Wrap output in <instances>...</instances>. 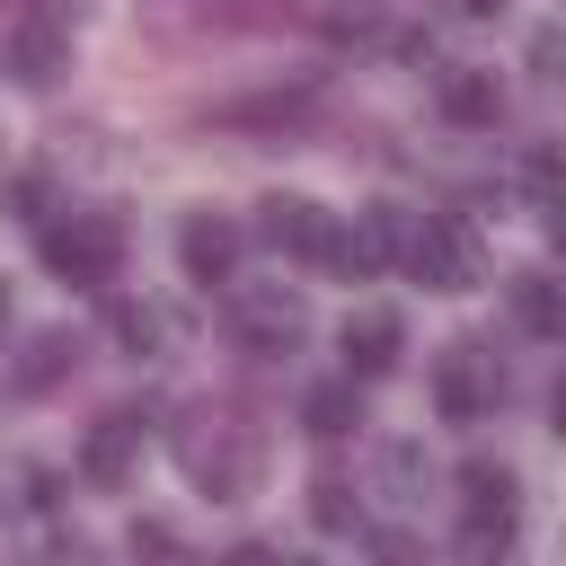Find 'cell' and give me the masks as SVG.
Returning a JSON list of instances; mask_svg holds the SVG:
<instances>
[{
  "label": "cell",
  "instance_id": "cell-1",
  "mask_svg": "<svg viewBox=\"0 0 566 566\" xmlns=\"http://www.w3.org/2000/svg\"><path fill=\"white\" fill-rule=\"evenodd\" d=\"M177 460H186V478H195L203 495H248V486H256V433H248L239 416H195V424L177 433Z\"/></svg>",
  "mask_w": 566,
  "mask_h": 566
},
{
  "label": "cell",
  "instance_id": "cell-2",
  "mask_svg": "<svg viewBox=\"0 0 566 566\" xmlns=\"http://www.w3.org/2000/svg\"><path fill=\"white\" fill-rule=\"evenodd\" d=\"M398 256H407V274H416L424 292H469V283L486 274V256H478V230H469L460 212H424V221L398 239Z\"/></svg>",
  "mask_w": 566,
  "mask_h": 566
},
{
  "label": "cell",
  "instance_id": "cell-3",
  "mask_svg": "<svg viewBox=\"0 0 566 566\" xmlns=\"http://www.w3.org/2000/svg\"><path fill=\"white\" fill-rule=\"evenodd\" d=\"M44 265H53L62 283H115V265H124V221H115V212H71V221H53V230H44Z\"/></svg>",
  "mask_w": 566,
  "mask_h": 566
},
{
  "label": "cell",
  "instance_id": "cell-4",
  "mask_svg": "<svg viewBox=\"0 0 566 566\" xmlns=\"http://www.w3.org/2000/svg\"><path fill=\"white\" fill-rule=\"evenodd\" d=\"M433 407H442L451 424H478V416H495V407H504V363H495L478 336L442 345V363H433Z\"/></svg>",
  "mask_w": 566,
  "mask_h": 566
},
{
  "label": "cell",
  "instance_id": "cell-5",
  "mask_svg": "<svg viewBox=\"0 0 566 566\" xmlns=\"http://www.w3.org/2000/svg\"><path fill=\"white\" fill-rule=\"evenodd\" d=\"M513 513H522V486L504 460H460V548H504L513 539Z\"/></svg>",
  "mask_w": 566,
  "mask_h": 566
},
{
  "label": "cell",
  "instance_id": "cell-6",
  "mask_svg": "<svg viewBox=\"0 0 566 566\" xmlns=\"http://www.w3.org/2000/svg\"><path fill=\"white\" fill-rule=\"evenodd\" d=\"M230 327H239V345H256V354H292V345L310 336V301H301L292 283H239V292H230Z\"/></svg>",
  "mask_w": 566,
  "mask_h": 566
},
{
  "label": "cell",
  "instance_id": "cell-7",
  "mask_svg": "<svg viewBox=\"0 0 566 566\" xmlns=\"http://www.w3.org/2000/svg\"><path fill=\"white\" fill-rule=\"evenodd\" d=\"M398 239H407V221H398L389 203H371V212H354V221L327 230V256H318V265H336V274L363 283V274H389V265H398Z\"/></svg>",
  "mask_w": 566,
  "mask_h": 566
},
{
  "label": "cell",
  "instance_id": "cell-8",
  "mask_svg": "<svg viewBox=\"0 0 566 566\" xmlns=\"http://www.w3.org/2000/svg\"><path fill=\"white\" fill-rule=\"evenodd\" d=\"M62 71H71V27H62V9H27V18L9 27V80L53 88Z\"/></svg>",
  "mask_w": 566,
  "mask_h": 566
},
{
  "label": "cell",
  "instance_id": "cell-9",
  "mask_svg": "<svg viewBox=\"0 0 566 566\" xmlns=\"http://www.w3.org/2000/svg\"><path fill=\"white\" fill-rule=\"evenodd\" d=\"M327 230H336V221H327L310 195H265V203H256V239L283 248V256H310V265H318V256H327Z\"/></svg>",
  "mask_w": 566,
  "mask_h": 566
},
{
  "label": "cell",
  "instance_id": "cell-10",
  "mask_svg": "<svg viewBox=\"0 0 566 566\" xmlns=\"http://www.w3.org/2000/svg\"><path fill=\"white\" fill-rule=\"evenodd\" d=\"M177 265H186L195 283H230V265H239V221H221V212H186V230H177Z\"/></svg>",
  "mask_w": 566,
  "mask_h": 566
},
{
  "label": "cell",
  "instance_id": "cell-11",
  "mask_svg": "<svg viewBox=\"0 0 566 566\" xmlns=\"http://www.w3.org/2000/svg\"><path fill=\"white\" fill-rule=\"evenodd\" d=\"M398 354H407V327H398V310H354V318H345V371H354V380H380V371H398Z\"/></svg>",
  "mask_w": 566,
  "mask_h": 566
},
{
  "label": "cell",
  "instance_id": "cell-12",
  "mask_svg": "<svg viewBox=\"0 0 566 566\" xmlns=\"http://www.w3.org/2000/svg\"><path fill=\"white\" fill-rule=\"evenodd\" d=\"M133 451H142V416H97L88 424V442H80V478H97V486H124V469H133Z\"/></svg>",
  "mask_w": 566,
  "mask_h": 566
},
{
  "label": "cell",
  "instance_id": "cell-13",
  "mask_svg": "<svg viewBox=\"0 0 566 566\" xmlns=\"http://www.w3.org/2000/svg\"><path fill=\"white\" fill-rule=\"evenodd\" d=\"M433 97H442V115H451V124H495V115H504V80H495V71H478V62H451Z\"/></svg>",
  "mask_w": 566,
  "mask_h": 566
},
{
  "label": "cell",
  "instance_id": "cell-14",
  "mask_svg": "<svg viewBox=\"0 0 566 566\" xmlns=\"http://www.w3.org/2000/svg\"><path fill=\"white\" fill-rule=\"evenodd\" d=\"M301 424H310L318 442H336V433H354V424H363V398H354V371H345V380H318V389H301Z\"/></svg>",
  "mask_w": 566,
  "mask_h": 566
},
{
  "label": "cell",
  "instance_id": "cell-15",
  "mask_svg": "<svg viewBox=\"0 0 566 566\" xmlns=\"http://www.w3.org/2000/svg\"><path fill=\"white\" fill-rule=\"evenodd\" d=\"M513 318H522V336H566V283L557 274H522L513 283Z\"/></svg>",
  "mask_w": 566,
  "mask_h": 566
},
{
  "label": "cell",
  "instance_id": "cell-16",
  "mask_svg": "<svg viewBox=\"0 0 566 566\" xmlns=\"http://www.w3.org/2000/svg\"><path fill=\"white\" fill-rule=\"evenodd\" d=\"M71 363H80V336H62V327H53V336H35V345H27V363H18V389H53Z\"/></svg>",
  "mask_w": 566,
  "mask_h": 566
},
{
  "label": "cell",
  "instance_id": "cell-17",
  "mask_svg": "<svg viewBox=\"0 0 566 566\" xmlns=\"http://www.w3.org/2000/svg\"><path fill=\"white\" fill-rule=\"evenodd\" d=\"M310 522H318V531H363V495H354L345 478H318V486H310Z\"/></svg>",
  "mask_w": 566,
  "mask_h": 566
},
{
  "label": "cell",
  "instance_id": "cell-18",
  "mask_svg": "<svg viewBox=\"0 0 566 566\" xmlns=\"http://www.w3.org/2000/svg\"><path fill=\"white\" fill-rule=\"evenodd\" d=\"M115 336H124L133 354H150V345H159V310H115Z\"/></svg>",
  "mask_w": 566,
  "mask_h": 566
},
{
  "label": "cell",
  "instance_id": "cell-19",
  "mask_svg": "<svg viewBox=\"0 0 566 566\" xmlns=\"http://www.w3.org/2000/svg\"><path fill=\"white\" fill-rule=\"evenodd\" d=\"M133 548H150V557H168V548H177V531H168V522H133Z\"/></svg>",
  "mask_w": 566,
  "mask_h": 566
},
{
  "label": "cell",
  "instance_id": "cell-20",
  "mask_svg": "<svg viewBox=\"0 0 566 566\" xmlns=\"http://www.w3.org/2000/svg\"><path fill=\"white\" fill-rule=\"evenodd\" d=\"M451 9H460V18H495L504 0H451Z\"/></svg>",
  "mask_w": 566,
  "mask_h": 566
},
{
  "label": "cell",
  "instance_id": "cell-21",
  "mask_svg": "<svg viewBox=\"0 0 566 566\" xmlns=\"http://www.w3.org/2000/svg\"><path fill=\"white\" fill-rule=\"evenodd\" d=\"M0 318H9V292H0Z\"/></svg>",
  "mask_w": 566,
  "mask_h": 566
}]
</instances>
